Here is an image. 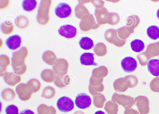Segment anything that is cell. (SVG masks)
I'll list each match as a JSON object with an SVG mask.
<instances>
[{
	"label": "cell",
	"mask_w": 159,
	"mask_h": 114,
	"mask_svg": "<svg viewBox=\"0 0 159 114\" xmlns=\"http://www.w3.org/2000/svg\"><path fill=\"white\" fill-rule=\"evenodd\" d=\"M52 4L51 0H42L39 8L37 19L41 25L46 24L49 20V13Z\"/></svg>",
	"instance_id": "1"
},
{
	"label": "cell",
	"mask_w": 159,
	"mask_h": 114,
	"mask_svg": "<svg viewBox=\"0 0 159 114\" xmlns=\"http://www.w3.org/2000/svg\"><path fill=\"white\" fill-rule=\"evenodd\" d=\"M28 55V50L25 47L12 53V66L13 69L18 68L26 66L25 59Z\"/></svg>",
	"instance_id": "2"
},
{
	"label": "cell",
	"mask_w": 159,
	"mask_h": 114,
	"mask_svg": "<svg viewBox=\"0 0 159 114\" xmlns=\"http://www.w3.org/2000/svg\"><path fill=\"white\" fill-rule=\"evenodd\" d=\"M134 104L137 106L140 114H147L149 112V101L146 96H139L135 97Z\"/></svg>",
	"instance_id": "3"
},
{
	"label": "cell",
	"mask_w": 159,
	"mask_h": 114,
	"mask_svg": "<svg viewBox=\"0 0 159 114\" xmlns=\"http://www.w3.org/2000/svg\"><path fill=\"white\" fill-rule=\"evenodd\" d=\"M57 106L59 111L65 112L71 111L74 107L73 100L70 98L66 96H62L58 100Z\"/></svg>",
	"instance_id": "4"
},
{
	"label": "cell",
	"mask_w": 159,
	"mask_h": 114,
	"mask_svg": "<svg viewBox=\"0 0 159 114\" xmlns=\"http://www.w3.org/2000/svg\"><path fill=\"white\" fill-rule=\"evenodd\" d=\"M16 91L20 99L24 101L30 99L33 93L27 84L23 83L18 85Z\"/></svg>",
	"instance_id": "5"
},
{
	"label": "cell",
	"mask_w": 159,
	"mask_h": 114,
	"mask_svg": "<svg viewBox=\"0 0 159 114\" xmlns=\"http://www.w3.org/2000/svg\"><path fill=\"white\" fill-rule=\"evenodd\" d=\"M91 102V99L89 95L85 93H81L76 97L75 102L78 108L85 109L90 107Z\"/></svg>",
	"instance_id": "6"
},
{
	"label": "cell",
	"mask_w": 159,
	"mask_h": 114,
	"mask_svg": "<svg viewBox=\"0 0 159 114\" xmlns=\"http://www.w3.org/2000/svg\"><path fill=\"white\" fill-rule=\"evenodd\" d=\"M121 66L125 72L130 73L134 71L137 67V62L135 59L130 56L126 57L121 61Z\"/></svg>",
	"instance_id": "7"
},
{
	"label": "cell",
	"mask_w": 159,
	"mask_h": 114,
	"mask_svg": "<svg viewBox=\"0 0 159 114\" xmlns=\"http://www.w3.org/2000/svg\"><path fill=\"white\" fill-rule=\"evenodd\" d=\"M71 11V9L70 6L64 2L59 4L55 10L56 15L61 18L68 17L70 15Z\"/></svg>",
	"instance_id": "8"
},
{
	"label": "cell",
	"mask_w": 159,
	"mask_h": 114,
	"mask_svg": "<svg viewBox=\"0 0 159 114\" xmlns=\"http://www.w3.org/2000/svg\"><path fill=\"white\" fill-rule=\"evenodd\" d=\"M58 31L60 35L68 39L74 37L77 33L76 28L69 24L61 26Z\"/></svg>",
	"instance_id": "9"
},
{
	"label": "cell",
	"mask_w": 159,
	"mask_h": 114,
	"mask_svg": "<svg viewBox=\"0 0 159 114\" xmlns=\"http://www.w3.org/2000/svg\"><path fill=\"white\" fill-rule=\"evenodd\" d=\"M52 69L57 75H64L66 73L67 70L66 61L63 59H58L53 66Z\"/></svg>",
	"instance_id": "10"
},
{
	"label": "cell",
	"mask_w": 159,
	"mask_h": 114,
	"mask_svg": "<svg viewBox=\"0 0 159 114\" xmlns=\"http://www.w3.org/2000/svg\"><path fill=\"white\" fill-rule=\"evenodd\" d=\"M21 42V37L16 35L9 37L6 40V44L10 49L15 50L20 46Z\"/></svg>",
	"instance_id": "11"
},
{
	"label": "cell",
	"mask_w": 159,
	"mask_h": 114,
	"mask_svg": "<svg viewBox=\"0 0 159 114\" xmlns=\"http://www.w3.org/2000/svg\"><path fill=\"white\" fill-rule=\"evenodd\" d=\"M21 76L12 72H7L4 77L5 82L8 85L15 86L21 81Z\"/></svg>",
	"instance_id": "12"
},
{
	"label": "cell",
	"mask_w": 159,
	"mask_h": 114,
	"mask_svg": "<svg viewBox=\"0 0 159 114\" xmlns=\"http://www.w3.org/2000/svg\"><path fill=\"white\" fill-rule=\"evenodd\" d=\"M94 54L91 53H83L80 58L81 63L84 65H98V64L94 61Z\"/></svg>",
	"instance_id": "13"
},
{
	"label": "cell",
	"mask_w": 159,
	"mask_h": 114,
	"mask_svg": "<svg viewBox=\"0 0 159 114\" xmlns=\"http://www.w3.org/2000/svg\"><path fill=\"white\" fill-rule=\"evenodd\" d=\"M147 67L148 71L152 75L155 76H159V59H150L148 63Z\"/></svg>",
	"instance_id": "14"
},
{
	"label": "cell",
	"mask_w": 159,
	"mask_h": 114,
	"mask_svg": "<svg viewBox=\"0 0 159 114\" xmlns=\"http://www.w3.org/2000/svg\"><path fill=\"white\" fill-rule=\"evenodd\" d=\"M57 74L53 70L51 69H45L43 70L41 74L42 79L44 81L50 83L55 79Z\"/></svg>",
	"instance_id": "15"
},
{
	"label": "cell",
	"mask_w": 159,
	"mask_h": 114,
	"mask_svg": "<svg viewBox=\"0 0 159 114\" xmlns=\"http://www.w3.org/2000/svg\"><path fill=\"white\" fill-rule=\"evenodd\" d=\"M10 64L9 57L7 55H2L0 56V76H4L8 66Z\"/></svg>",
	"instance_id": "16"
},
{
	"label": "cell",
	"mask_w": 159,
	"mask_h": 114,
	"mask_svg": "<svg viewBox=\"0 0 159 114\" xmlns=\"http://www.w3.org/2000/svg\"><path fill=\"white\" fill-rule=\"evenodd\" d=\"M42 58L46 63L50 65H53L57 59L54 53L50 51L44 52L42 55Z\"/></svg>",
	"instance_id": "17"
},
{
	"label": "cell",
	"mask_w": 159,
	"mask_h": 114,
	"mask_svg": "<svg viewBox=\"0 0 159 114\" xmlns=\"http://www.w3.org/2000/svg\"><path fill=\"white\" fill-rule=\"evenodd\" d=\"M38 114H56V110L53 106H48L45 104L40 105L37 108Z\"/></svg>",
	"instance_id": "18"
},
{
	"label": "cell",
	"mask_w": 159,
	"mask_h": 114,
	"mask_svg": "<svg viewBox=\"0 0 159 114\" xmlns=\"http://www.w3.org/2000/svg\"><path fill=\"white\" fill-rule=\"evenodd\" d=\"M2 96L7 101H11L14 99L16 94L14 90L11 88H6L2 91Z\"/></svg>",
	"instance_id": "19"
},
{
	"label": "cell",
	"mask_w": 159,
	"mask_h": 114,
	"mask_svg": "<svg viewBox=\"0 0 159 114\" xmlns=\"http://www.w3.org/2000/svg\"><path fill=\"white\" fill-rule=\"evenodd\" d=\"M80 47L85 50H89L94 46L93 41L90 38L85 37H82L79 42Z\"/></svg>",
	"instance_id": "20"
},
{
	"label": "cell",
	"mask_w": 159,
	"mask_h": 114,
	"mask_svg": "<svg viewBox=\"0 0 159 114\" xmlns=\"http://www.w3.org/2000/svg\"><path fill=\"white\" fill-rule=\"evenodd\" d=\"M147 34L148 36L153 40L159 38V27L155 25H152L147 29Z\"/></svg>",
	"instance_id": "21"
},
{
	"label": "cell",
	"mask_w": 159,
	"mask_h": 114,
	"mask_svg": "<svg viewBox=\"0 0 159 114\" xmlns=\"http://www.w3.org/2000/svg\"><path fill=\"white\" fill-rule=\"evenodd\" d=\"M131 48L133 51L140 52L144 49L145 46L144 43L141 40L135 39L130 43Z\"/></svg>",
	"instance_id": "22"
},
{
	"label": "cell",
	"mask_w": 159,
	"mask_h": 114,
	"mask_svg": "<svg viewBox=\"0 0 159 114\" xmlns=\"http://www.w3.org/2000/svg\"><path fill=\"white\" fill-rule=\"evenodd\" d=\"M16 26L21 29H25L29 25V22L28 18L24 16L18 17L15 20Z\"/></svg>",
	"instance_id": "23"
},
{
	"label": "cell",
	"mask_w": 159,
	"mask_h": 114,
	"mask_svg": "<svg viewBox=\"0 0 159 114\" xmlns=\"http://www.w3.org/2000/svg\"><path fill=\"white\" fill-rule=\"evenodd\" d=\"M33 93L38 92L41 87L40 81L37 79L33 78L30 79L26 83Z\"/></svg>",
	"instance_id": "24"
},
{
	"label": "cell",
	"mask_w": 159,
	"mask_h": 114,
	"mask_svg": "<svg viewBox=\"0 0 159 114\" xmlns=\"http://www.w3.org/2000/svg\"><path fill=\"white\" fill-rule=\"evenodd\" d=\"M37 2L35 0H24L22 3V7L25 10L31 11L34 10L37 6Z\"/></svg>",
	"instance_id": "25"
},
{
	"label": "cell",
	"mask_w": 159,
	"mask_h": 114,
	"mask_svg": "<svg viewBox=\"0 0 159 114\" xmlns=\"http://www.w3.org/2000/svg\"><path fill=\"white\" fill-rule=\"evenodd\" d=\"M55 93V90L53 87L48 86L43 89L41 97L47 99H50L54 96Z\"/></svg>",
	"instance_id": "26"
},
{
	"label": "cell",
	"mask_w": 159,
	"mask_h": 114,
	"mask_svg": "<svg viewBox=\"0 0 159 114\" xmlns=\"http://www.w3.org/2000/svg\"><path fill=\"white\" fill-rule=\"evenodd\" d=\"M14 25L13 23L9 21H5L1 26V29L2 32L6 35L11 34L14 31Z\"/></svg>",
	"instance_id": "27"
},
{
	"label": "cell",
	"mask_w": 159,
	"mask_h": 114,
	"mask_svg": "<svg viewBox=\"0 0 159 114\" xmlns=\"http://www.w3.org/2000/svg\"><path fill=\"white\" fill-rule=\"evenodd\" d=\"M66 76L57 75L54 83L58 87L62 88L66 86L67 84Z\"/></svg>",
	"instance_id": "28"
},
{
	"label": "cell",
	"mask_w": 159,
	"mask_h": 114,
	"mask_svg": "<svg viewBox=\"0 0 159 114\" xmlns=\"http://www.w3.org/2000/svg\"><path fill=\"white\" fill-rule=\"evenodd\" d=\"M104 109L108 114H117L118 105L116 104H112L111 102H107L105 104Z\"/></svg>",
	"instance_id": "29"
},
{
	"label": "cell",
	"mask_w": 159,
	"mask_h": 114,
	"mask_svg": "<svg viewBox=\"0 0 159 114\" xmlns=\"http://www.w3.org/2000/svg\"><path fill=\"white\" fill-rule=\"evenodd\" d=\"M150 87L154 92H159V77L154 78L151 82Z\"/></svg>",
	"instance_id": "30"
},
{
	"label": "cell",
	"mask_w": 159,
	"mask_h": 114,
	"mask_svg": "<svg viewBox=\"0 0 159 114\" xmlns=\"http://www.w3.org/2000/svg\"><path fill=\"white\" fill-rule=\"evenodd\" d=\"M6 114H18L19 109L16 105L11 104L7 106L5 109Z\"/></svg>",
	"instance_id": "31"
},
{
	"label": "cell",
	"mask_w": 159,
	"mask_h": 114,
	"mask_svg": "<svg viewBox=\"0 0 159 114\" xmlns=\"http://www.w3.org/2000/svg\"><path fill=\"white\" fill-rule=\"evenodd\" d=\"M129 84V88H133L137 84L138 79L137 77L134 75H130L126 76Z\"/></svg>",
	"instance_id": "32"
},
{
	"label": "cell",
	"mask_w": 159,
	"mask_h": 114,
	"mask_svg": "<svg viewBox=\"0 0 159 114\" xmlns=\"http://www.w3.org/2000/svg\"><path fill=\"white\" fill-rule=\"evenodd\" d=\"M0 9L6 8L9 5L10 1L9 0H0Z\"/></svg>",
	"instance_id": "33"
},
{
	"label": "cell",
	"mask_w": 159,
	"mask_h": 114,
	"mask_svg": "<svg viewBox=\"0 0 159 114\" xmlns=\"http://www.w3.org/2000/svg\"><path fill=\"white\" fill-rule=\"evenodd\" d=\"M124 114H140L139 112L133 108L126 109L124 113Z\"/></svg>",
	"instance_id": "34"
},
{
	"label": "cell",
	"mask_w": 159,
	"mask_h": 114,
	"mask_svg": "<svg viewBox=\"0 0 159 114\" xmlns=\"http://www.w3.org/2000/svg\"><path fill=\"white\" fill-rule=\"evenodd\" d=\"M19 114H35L34 112L29 109H25L20 112Z\"/></svg>",
	"instance_id": "35"
},
{
	"label": "cell",
	"mask_w": 159,
	"mask_h": 114,
	"mask_svg": "<svg viewBox=\"0 0 159 114\" xmlns=\"http://www.w3.org/2000/svg\"><path fill=\"white\" fill-rule=\"evenodd\" d=\"M94 114H106L103 111H98L95 112Z\"/></svg>",
	"instance_id": "36"
},
{
	"label": "cell",
	"mask_w": 159,
	"mask_h": 114,
	"mask_svg": "<svg viewBox=\"0 0 159 114\" xmlns=\"http://www.w3.org/2000/svg\"><path fill=\"white\" fill-rule=\"evenodd\" d=\"M157 18L159 19V9L157 10Z\"/></svg>",
	"instance_id": "37"
},
{
	"label": "cell",
	"mask_w": 159,
	"mask_h": 114,
	"mask_svg": "<svg viewBox=\"0 0 159 114\" xmlns=\"http://www.w3.org/2000/svg\"><path fill=\"white\" fill-rule=\"evenodd\" d=\"M81 112H80V113H78V114H81L80 113H81ZM74 114H77V113L76 112H75Z\"/></svg>",
	"instance_id": "38"
}]
</instances>
